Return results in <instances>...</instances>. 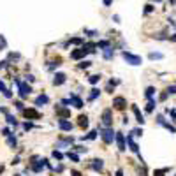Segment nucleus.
<instances>
[{"mask_svg": "<svg viewBox=\"0 0 176 176\" xmlns=\"http://www.w3.org/2000/svg\"><path fill=\"white\" fill-rule=\"evenodd\" d=\"M101 137H102V141L106 143V145H111V143H113V139L116 137V132H113V129H111V127H106V129L101 130Z\"/></svg>", "mask_w": 176, "mask_h": 176, "instance_id": "nucleus-1", "label": "nucleus"}, {"mask_svg": "<svg viewBox=\"0 0 176 176\" xmlns=\"http://www.w3.org/2000/svg\"><path fill=\"white\" fill-rule=\"evenodd\" d=\"M123 60L127 63H130V65H141L143 63V58L139 56V55H132V53H129V51H123Z\"/></svg>", "mask_w": 176, "mask_h": 176, "instance_id": "nucleus-2", "label": "nucleus"}, {"mask_svg": "<svg viewBox=\"0 0 176 176\" xmlns=\"http://www.w3.org/2000/svg\"><path fill=\"white\" fill-rule=\"evenodd\" d=\"M16 85H18V93H20L21 99H25V97H28L32 92V86L28 83H23V81H18L16 79Z\"/></svg>", "mask_w": 176, "mask_h": 176, "instance_id": "nucleus-3", "label": "nucleus"}, {"mask_svg": "<svg viewBox=\"0 0 176 176\" xmlns=\"http://www.w3.org/2000/svg\"><path fill=\"white\" fill-rule=\"evenodd\" d=\"M25 118H28V120H39L41 118V113L37 111V109H34V107H28V109H23L21 111Z\"/></svg>", "mask_w": 176, "mask_h": 176, "instance_id": "nucleus-4", "label": "nucleus"}, {"mask_svg": "<svg viewBox=\"0 0 176 176\" xmlns=\"http://www.w3.org/2000/svg\"><path fill=\"white\" fill-rule=\"evenodd\" d=\"M88 50H86V48H79V50H76V51H72L71 53V58H72V60H79V58H83V56H86V55H88Z\"/></svg>", "mask_w": 176, "mask_h": 176, "instance_id": "nucleus-5", "label": "nucleus"}, {"mask_svg": "<svg viewBox=\"0 0 176 176\" xmlns=\"http://www.w3.org/2000/svg\"><path fill=\"white\" fill-rule=\"evenodd\" d=\"M102 123L106 127H111L113 125V114H111V109H106L102 113Z\"/></svg>", "mask_w": 176, "mask_h": 176, "instance_id": "nucleus-6", "label": "nucleus"}, {"mask_svg": "<svg viewBox=\"0 0 176 176\" xmlns=\"http://www.w3.org/2000/svg\"><path fill=\"white\" fill-rule=\"evenodd\" d=\"M114 139H116L118 150H120V152H125L127 148H125V137H123V134H122V132H116V137H114Z\"/></svg>", "mask_w": 176, "mask_h": 176, "instance_id": "nucleus-7", "label": "nucleus"}, {"mask_svg": "<svg viewBox=\"0 0 176 176\" xmlns=\"http://www.w3.org/2000/svg\"><path fill=\"white\" fill-rule=\"evenodd\" d=\"M113 106L116 107V109H125V106H127V101H125L123 97H114L113 99Z\"/></svg>", "mask_w": 176, "mask_h": 176, "instance_id": "nucleus-8", "label": "nucleus"}, {"mask_svg": "<svg viewBox=\"0 0 176 176\" xmlns=\"http://www.w3.org/2000/svg\"><path fill=\"white\" fill-rule=\"evenodd\" d=\"M50 167V164H48V160H46V158H42V160H39V162H37V164H34V166H32V171H34V173H41L42 171V167Z\"/></svg>", "mask_w": 176, "mask_h": 176, "instance_id": "nucleus-9", "label": "nucleus"}, {"mask_svg": "<svg viewBox=\"0 0 176 176\" xmlns=\"http://www.w3.org/2000/svg\"><path fill=\"white\" fill-rule=\"evenodd\" d=\"M65 79H67V76L63 72H56L55 74V79H53V85H55V86H60V85L65 83Z\"/></svg>", "mask_w": 176, "mask_h": 176, "instance_id": "nucleus-10", "label": "nucleus"}, {"mask_svg": "<svg viewBox=\"0 0 176 176\" xmlns=\"http://www.w3.org/2000/svg\"><path fill=\"white\" fill-rule=\"evenodd\" d=\"M92 169L101 173V171L104 169V160H101V158H93L92 160Z\"/></svg>", "mask_w": 176, "mask_h": 176, "instance_id": "nucleus-11", "label": "nucleus"}, {"mask_svg": "<svg viewBox=\"0 0 176 176\" xmlns=\"http://www.w3.org/2000/svg\"><path fill=\"white\" fill-rule=\"evenodd\" d=\"M132 111H134V114H136V120H137V123H145V116L141 114V111H139V107L136 106V104H132Z\"/></svg>", "mask_w": 176, "mask_h": 176, "instance_id": "nucleus-12", "label": "nucleus"}, {"mask_svg": "<svg viewBox=\"0 0 176 176\" xmlns=\"http://www.w3.org/2000/svg\"><path fill=\"white\" fill-rule=\"evenodd\" d=\"M127 143H129V146H130V150L134 152V153H137V155L141 157V153H139V146L134 143V139H132V136H127Z\"/></svg>", "mask_w": 176, "mask_h": 176, "instance_id": "nucleus-13", "label": "nucleus"}, {"mask_svg": "<svg viewBox=\"0 0 176 176\" xmlns=\"http://www.w3.org/2000/svg\"><path fill=\"white\" fill-rule=\"evenodd\" d=\"M69 101H71V104H72L74 107H78V109H81V107H83V101H81L78 95H71V99H69Z\"/></svg>", "mask_w": 176, "mask_h": 176, "instance_id": "nucleus-14", "label": "nucleus"}, {"mask_svg": "<svg viewBox=\"0 0 176 176\" xmlns=\"http://www.w3.org/2000/svg\"><path fill=\"white\" fill-rule=\"evenodd\" d=\"M50 102V97L48 95H44V93H41L37 99H35V106H44V104Z\"/></svg>", "mask_w": 176, "mask_h": 176, "instance_id": "nucleus-15", "label": "nucleus"}, {"mask_svg": "<svg viewBox=\"0 0 176 176\" xmlns=\"http://www.w3.org/2000/svg\"><path fill=\"white\" fill-rule=\"evenodd\" d=\"M58 127H60V130H72V123L67 122V120H60L58 122Z\"/></svg>", "mask_w": 176, "mask_h": 176, "instance_id": "nucleus-16", "label": "nucleus"}, {"mask_svg": "<svg viewBox=\"0 0 176 176\" xmlns=\"http://www.w3.org/2000/svg\"><path fill=\"white\" fill-rule=\"evenodd\" d=\"M0 92L4 93V97H7V99H11L12 97V93H11V90L4 85V81H0Z\"/></svg>", "mask_w": 176, "mask_h": 176, "instance_id": "nucleus-17", "label": "nucleus"}, {"mask_svg": "<svg viewBox=\"0 0 176 176\" xmlns=\"http://www.w3.org/2000/svg\"><path fill=\"white\" fill-rule=\"evenodd\" d=\"M56 114L62 116V120H65V118L71 116V111H69V109H60V107H56Z\"/></svg>", "mask_w": 176, "mask_h": 176, "instance_id": "nucleus-18", "label": "nucleus"}, {"mask_svg": "<svg viewBox=\"0 0 176 176\" xmlns=\"http://www.w3.org/2000/svg\"><path fill=\"white\" fill-rule=\"evenodd\" d=\"M78 120H79V127H85V129L88 127V116H86V114H81Z\"/></svg>", "mask_w": 176, "mask_h": 176, "instance_id": "nucleus-19", "label": "nucleus"}, {"mask_svg": "<svg viewBox=\"0 0 176 176\" xmlns=\"http://www.w3.org/2000/svg\"><path fill=\"white\" fill-rule=\"evenodd\" d=\"M113 55H114V51H113V48H111V46L104 50V58H106V60H109V58H113Z\"/></svg>", "mask_w": 176, "mask_h": 176, "instance_id": "nucleus-20", "label": "nucleus"}, {"mask_svg": "<svg viewBox=\"0 0 176 176\" xmlns=\"http://www.w3.org/2000/svg\"><path fill=\"white\" fill-rule=\"evenodd\" d=\"M155 88H153V86H148V88H146V92H145V95L146 97H148V101H150V99H153V95H155Z\"/></svg>", "mask_w": 176, "mask_h": 176, "instance_id": "nucleus-21", "label": "nucleus"}, {"mask_svg": "<svg viewBox=\"0 0 176 176\" xmlns=\"http://www.w3.org/2000/svg\"><path fill=\"white\" fill-rule=\"evenodd\" d=\"M7 145L11 146V148H16V145H18V141H16V137L11 134V136H7Z\"/></svg>", "mask_w": 176, "mask_h": 176, "instance_id": "nucleus-22", "label": "nucleus"}, {"mask_svg": "<svg viewBox=\"0 0 176 176\" xmlns=\"http://www.w3.org/2000/svg\"><path fill=\"white\" fill-rule=\"evenodd\" d=\"M148 56H150V60H162V58H164L162 53H155V51H152Z\"/></svg>", "mask_w": 176, "mask_h": 176, "instance_id": "nucleus-23", "label": "nucleus"}, {"mask_svg": "<svg viewBox=\"0 0 176 176\" xmlns=\"http://www.w3.org/2000/svg\"><path fill=\"white\" fill-rule=\"evenodd\" d=\"M155 106H157V102L153 101V99H150V101H148V104H146V111H148V113H152V111L155 109Z\"/></svg>", "mask_w": 176, "mask_h": 176, "instance_id": "nucleus-24", "label": "nucleus"}, {"mask_svg": "<svg viewBox=\"0 0 176 176\" xmlns=\"http://www.w3.org/2000/svg\"><path fill=\"white\" fill-rule=\"evenodd\" d=\"M5 120H7V123H9V125H14V127L18 125V122H16V118H14L12 114H9V113H5Z\"/></svg>", "mask_w": 176, "mask_h": 176, "instance_id": "nucleus-25", "label": "nucleus"}, {"mask_svg": "<svg viewBox=\"0 0 176 176\" xmlns=\"http://www.w3.org/2000/svg\"><path fill=\"white\" fill-rule=\"evenodd\" d=\"M92 85H97L99 81H101V74H93V76H90V79H88Z\"/></svg>", "mask_w": 176, "mask_h": 176, "instance_id": "nucleus-26", "label": "nucleus"}, {"mask_svg": "<svg viewBox=\"0 0 176 176\" xmlns=\"http://www.w3.org/2000/svg\"><path fill=\"white\" fill-rule=\"evenodd\" d=\"M167 95H176V85H171V86H167Z\"/></svg>", "mask_w": 176, "mask_h": 176, "instance_id": "nucleus-27", "label": "nucleus"}, {"mask_svg": "<svg viewBox=\"0 0 176 176\" xmlns=\"http://www.w3.org/2000/svg\"><path fill=\"white\" fill-rule=\"evenodd\" d=\"M67 157H69L72 162H79V157L76 155V153H72V152H69V153H67Z\"/></svg>", "mask_w": 176, "mask_h": 176, "instance_id": "nucleus-28", "label": "nucleus"}, {"mask_svg": "<svg viewBox=\"0 0 176 176\" xmlns=\"http://www.w3.org/2000/svg\"><path fill=\"white\" fill-rule=\"evenodd\" d=\"M99 90H97V88H93L92 90V93H90V101H93V99H97V97H99Z\"/></svg>", "mask_w": 176, "mask_h": 176, "instance_id": "nucleus-29", "label": "nucleus"}, {"mask_svg": "<svg viewBox=\"0 0 176 176\" xmlns=\"http://www.w3.org/2000/svg\"><path fill=\"white\" fill-rule=\"evenodd\" d=\"M167 173V169H157L155 173H153V176H164Z\"/></svg>", "mask_w": 176, "mask_h": 176, "instance_id": "nucleus-30", "label": "nucleus"}, {"mask_svg": "<svg viewBox=\"0 0 176 176\" xmlns=\"http://www.w3.org/2000/svg\"><path fill=\"white\" fill-rule=\"evenodd\" d=\"M53 157H55L56 160H62V158H63V155L60 153V152H58V150H55V152H53Z\"/></svg>", "mask_w": 176, "mask_h": 176, "instance_id": "nucleus-31", "label": "nucleus"}, {"mask_svg": "<svg viewBox=\"0 0 176 176\" xmlns=\"http://www.w3.org/2000/svg\"><path fill=\"white\" fill-rule=\"evenodd\" d=\"M97 46H99V48H102V50H106V48H109V42H107V41H101Z\"/></svg>", "mask_w": 176, "mask_h": 176, "instance_id": "nucleus-32", "label": "nucleus"}, {"mask_svg": "<svg viewBox=\"0 0 176 176\" xmlns=\"http://www.w3.org/2000/svg\"><path fill=\"white\" fill-rule=\"evenodd\" d=\"M130 134H134V136H137V137H141V136H143V129H134Z\"/></svg>", "mask_w": 176, "mask_h": 176, "instance_id": "nucleus-33", "label": "nucleus"}, {"mask_svg": "<svg viewBox=\"0 0 176 176\" xmlns=\"http://www.w3.org/2000/svg\"><path fill=\"white\" fill-rule=\"evenodd\" d=\"M164 127H166L169 132H176V129H174V127H173L171 123H169V122H166V123H164Z\"/></svg>", "mask_w": 176, "mask_h": 176, "instance_id": "nucleus-34", "label": "nucleus"}, {"mask_svg": "<svg viewBox=\"0 0 176 176\" xmlns=\"http://www.w3.org/2000/svg\"><path fill=\"white\" fill-rule=\"evenodd\" d=\"M90 65H92V62H88V60H86V62L79 63V69H86V67H90Z\"/></svg>", "mask_w": 176, "mask_h": 176, "instance_id": "nucleus-35", "label": "nucleus"}, {"mask_svg": "<svg viewBox=\"0 0 176 176\" xmlns=\"http://www.w3.org/2000/svg\"><path fill=\"white\" fill-rule=\"evenodd\" d=\"M23 129L25 130H30V129H34V123L32 122H27V123H23Z\"/></svg>", "mask_w": 176, "mask_h": 176, "instance_id": "nucleus-36", "label": "nucleus"}, {"mask_svg": "<svg viewBox=\"0 0 176 176\" xmlns=\"http://www.w3.org/2000/svg\"><path fill=\"white\" fill-rule=\"evenodd\" d=\"M95 137H97V132H95V130H92V132L86 136V137H83V139H95Z\"/></svg>", "mask_w": 176, "mask_h": 176, "instance_id": "nucleus-37", "label": "nucleus"}, {"mask_svg": "<svg viewBox=\"0 0 176 176\" xmlns=\"http://www.w3.org/2000/svg\"><path fill=\"white\" fill-rule=\"evenodd\" d=\"M152 11H153V5H152V4L145 5V12H146V14H148V12H152Z\"/></svg>", "mask_w": 176, "mask_h": 176, "instance_id": "nucleus-38", "label": "nucleus"}, {"mask_svg": "<svg viewBox=\"0 0 176 176\" xmlns=\"http://www.w3.org/2000/svg\"><path fill=\"white\" fill-rule=\"evenodd\" d=\"M74 148H76V152H81V153H86V148H85V146H74Z\"/></svg>", "mask_w": 176, "mask_h": 176, "instance_id": "nucleus-39", "label": "nucleus"}, {"mask_svg": "<svg viewBox=\"0 0 176 176\" xmlns=\"http://www.w3.org/2000/svg\"><path fill=\"white\" fill-rule=\"evenodd\" d=\"M71 42H72V44H81V39H79V37H74V39H71Z\"/></svg>", "mask_w": 176, "mask_h": 176, "instance_id": "nucleus-40", "label": "nucleus"}, {"mask_svg": "<svg viewBox=\"0 0 176 176\" xmlns=\"http://www.w3.org/2000/svg\"><path fill=\"white\" fill-rule=\"evenodd\" d=\"M16 107H18V109H21V111H23V109H25V107H23V104H21V101H16Z\"/></svg>", "mask_w": 176, "mask_h": 176, "instance_id": "nucleus-41", "label": "nucleus"}, {"mask_svg": "<svg viewBox=\"0 0 176 176\" xmlns=\"http://www.w3.org/2000/svg\"><path fill=\"white\" fill-rule=\"evenodd\" d=\"M2 134L5 136V137H7V136H11V132H9V129H2Z\"/></svg>", "mask_w": 176, "mask_h": 176, "instance_id": "nucleus-42", "label": "nucleus"}, {"mask_svg": "<svg viewBox=\"0 0 176 176\" xmlns=\"http://www.w3.org/2000/svg\"><path fill=\"white\" fill-rule=\"evenodd\" d=\"M71 174H72V176H83L79 171H71Z\"/></svg>", "mask_w": 176, "mask_h": 176, "instance_id": "nucleus-43", "label": "nucleus"}, {"mask_svg": "<svg viewBox=\"0 0 176 176\" xmlns=\"http://www.w3.org/2000/svg\"><path fill=\"white\" fill-rule=\"evenodd\" d=\"M104 2V5H111V4H113V0H102Z\"/></svg>", "mask_w": 176, "mask_h": 176, "instance_id": "nucleus-44", "label": "nucleus"}, {"mask_svg": "<svg viewBox=\"0 0 176 176\" xmlns=\"http://www.w3.org/2000/svg\"><path fill=\"white\" fill-rule=\"evenodd\" d=\"M85 32H86V34H90V35H97V32H95V30H85Z\"/></svg>", "mask_w": 176, "mask_h": 176, "instance_id": "nucleus-45", "label": "nucleus"}, {"mask_svg": "<svg viewBox=\"0 0 176 176\" xmlns=\"http://www.w3.org/2000/svg\"><path fill=\"white\" fill-rule=\"evenodd\" d=\"M116 176H123V171H122V169H118V171H116Z\"/></svg>", "mask_w": 176, "mask_h": 176, "instance_id": "nucleus-46", "label": "nucleus"}, {"mask_svg": "<svg viewBox=\"0 0 176 176\" xmlns=\"http://www.w3.org/2000/svg\"><path fill=\"white\" fill-rule=\"evenodd\" d=\"M171 41H176V34L173 35V37H171Z\"/></svg>", "mask_w": 176, "mask_h": 176, "instance_id": "nucleus-47", "label": "nucleus"}, {"mask_svg": "<svg viewBox=\"0 0 176 176\" xmlns=\"http://www.w3.org/2000/svg\"><path fill=\"white\" fill-rule=\"evenodd\" d=\"M169 4H176V0H169Z\"/></svg>", "mask_w": 176, "mask_h": 176, "instance_id": "nucleus-48", "label": "nucleus"}, {"mask_svg": "<svg viewBox=\"0 0 176 176\" xmlns=\"http://www.w3.org/2000/svg\"><path fill=\"white\" fill-rule=\"evenodd\" d=\"M153 2H162V0H153Z\"/></svg>", "mask_w": 176, "mask_h": 176, "instance_id": "nucleus-49", "label": "nucleus"}, {"mask_svg": "<svg viewBox=\"0 0 176 176\" xmlns=\"http://www.w3.org/2000/svg\"><path fill=\"white\" fill-rule=\"evenodd\" d=\"M14 176H21V174H14Z\"/></svg>", "mask_w": 176, "mask_h": 176, "instance_id": "nucleus-50", "label": "nucleus"}, {"mask_svg": "<svg viewBox=\"0 0 176 176\" xmlns=\"http://www.w3.org/2000/svg\"><path fill=\"white\" fill-rule=\"evenodd\" d=\"M174 176H176V174H174Z\"/></svg>", "mask_w": 176, "mask_h": 176, "instance_id": "nucleus-51", "label": "nucleus"}]
</instances>
